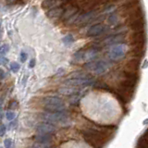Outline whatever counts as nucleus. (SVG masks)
Masks as SVG:
<instances>
[{
  "label": "nucleus",
  "instance_id": "obj_1",
  "mask_svg": "<svg viewBox=\"0 0 148 148\" xmlns=\"http://www.w3.org/2000/svg\"><path fill=\"white\" fill-rule=\"evenodd\" d=\"M44 108L46 112L50 113H64L66 114L67 108L61 98L57 96H47L43 99Z\"/></svg>",
  "mask_w": 148,
  "mask_h": 148
},
{
  "label": "nucleus",
  "instance_id": "obj_2",
  "mask_svg": "<svg viewBox=\"0 0 148 148\" xmlns=\"http://www.w3.org/2000/svg\"><path fill=\"white\" fill-rule=\"evenodd\" d=\"M104 135L105 132L95 128H89L83 132V136L85 140L94 148H102L104 145Z\"/></svg>",
  "mask_w": 148,
  "mask_h": 148
},
{
  "label": "nucleus",
  "instance_id": "obj_3",
  "mask_svg": "<svg viewBox=\"0 0 148 148\" xmlns=\"http://www.w3.org/2000/svg\"><path fill=\"white\" fill-rule=\"evenodd\" d=\"M127 53V45L121 43L117 44L111 46V48L108 52V57L111 60L114 61H119V60L122 59Z\"/></svg>",
  "mask_w": 148,
  "mask_h": 148
},
{
  "label": "nucleus",
  "instance_id": "obj_4",
  "mask_svg": "<svg viewBox=\"0 0 148 148\" xmlns=\"http://www.w3.org/2000/svg\"><path fill=\"white\" fill-rule=\"evenodd\" d=\"M40 118L48 123H65L68 121V116L64 113H50L44 112L41 113Z\"/></svg>",
  "mask_w": 148,
  "mask_h": 148
},
{
  "label": "nucleus",
  "instance_id": "obj_5",
  "mask_svg": "<svg viewBox=\"0 0 148 148\" xmlns=\"http://www.w3.org/2000/svg\"><path fill=\"white\" fill-rule=\"evenodd\" d=\"M95 82L94 79L90 75L87 77H71L65 81V84L69 86H78V87H83L91 85Z\"/></svg>",
  "mask_w": 148,
  "mask_h": 148
},
{
  "label": "nucleus",
  "instance_id": "obj_6",
  "mask_svg": "<svg viewBox=\"0 0 148 148\" xmlns=\"http://www.w3.org/2000/svg\"><path fill=\"white\" fill-rule=\"evenodd\" d=\"M84 67L92 69L96 74H102L108 71L109 67L108 63L104 60H96V61H90L84 65Z\"/></svg>",
  "mask_w": 148,
  "mask_h": 148
},
{
  "label": "nucleus",
  "instance_id": "obj_7",
  "mask_svg": "<svg viewBox=\"0 0 148 148\" xmlns=\"http://www.w3.org/2000/svg\"><path fill=\"white\" fill-rule=\"evenodd\" d=\"M145 42H146V35L145 31L134 32V34L132 36V45L134 46V48L145 49Z\"/></svg>",
  "mask_w": 148,
  "mask_h": 148
},
{
  "label": "nucleus",
  "instance_id": "obj_8",
  "mask_svg": "<svg viewBox=\"0 0 148 148\" xmlns=\"http://www.w3.org/2000/svg\"><path fill=\"white\" fill-rule=\"evenodd\" d=\"M96 16V11L95 10H89L85 13L81 14L80 16H78L76 20V24L77 25H85L87 23L92 21Z\"/></svg>",
  "mask_w": 148,
  "mask_h": 148
},
{
  "label": "nucleus",
  "instance_id": "obj_9",
  "mask_svg": "<svg viewBox=\"0 0 148 148\" xmlns=\"http://www.w3.org/2000/svg\"><path fill=\"white\" fill-rule=\"evenodd\" d=\"M108 27H106L103 23H96V24L92 25L89 28V30L87 31V36L88 37H95V36H99L102 34L106 31Z\"/></svg>",
  "mask_w": 148,
  "mask_h": 148
},
{
  "label": "nucleus",
  "instance_id": "obj_10",
  "mask_svg": "<svg viewBox=\"0 0 148 148\" xmlns=\"http://www.w3.org/2000/svg\"><path fill=\"white\" fill-rule=\"evenodd\" d=\"M56 127L53 124L48 122H40L35 126V131L38 133L44 134H52L56 132Z\"/></svg>",
  "mask_w": 148,
  "mask_h": 148
},
{
  "label": "nucleus",
  "instance_id": "obj_11",
  "mask_svg": "<svg viewBox=\"0 0 148 148\" xmlns=\"http://www.w3.org/2000/svg\"><path fill=\"white\" fill-rule=\"evenodd\" d=\"M145 18H137V20L131 21V28L133 32L145 31Z\"/></svg>",
  "mask_w": 148,
  "mask_h": 148
},
{
  "label": "nucleus",
  "instance_id": "obj_12",
  "mask_svg": "<svg viewBox=\"0 0 148 148\" xmlns=\"http://www.w3.org/2000/svg\"><path fill=\"white\" fill-rule=\"evenodd\" d=\"M124 39V36L122 34H116L109 36L108 38H106L104 40V44L106 45H114L117 44H121V42Z\"/></svg>",
  "mask_w": 148,
  "mask_h": 148
},
{
  "label": "nucleus",
  "instance_id": "obj_13",
  "mask_svg": "<svg viewBox=\"0 0 148 148\" xmlns=\"http://www.w3.org/2000/svg\"><path fill=\"white\" fill-rule=\"evenodd\" d=\"M78 12H79V9L77 7H74V6L69 7V8H67L66 9H64V12L62 14L61 18L64 21H69L71 18H72L74 15H76Z\"/></svg>",
  "mask_w": 148,
  "mask_h": 148
},
{
  "label": "nucleus",
  "instance_id": "obj_14",
  "mask_svg": "<svg viewBox=\"0 0 148 148\" xmlns=\"http://www.w3.org/2000/svg\"><path fill=\"white\" fill-rule=\"evenodd\" d=\"M34 139L40 145H46V143H50V142L52 141V136H51V134L38 133L34 137Z\"/></svg>",
  "mask_w": 148,
  "mask_h": 148
},
{
  "label": "nucleus",
  "instance_id": "obj_15",
  "mask_svg": "<svg viewBox=\"0 0 148 148\" xmlns=\"http://www.w3.org/2000/svg\"><path fill=\"white\" fill-rule=\"evenodd\" d=\"M64 12V8H51L50 10L47 12V16L50 18H58L62 16V14Z\"/></svg>",
  "mask_w": 148,
  "mask_h": 148
},
{
  "label": "nucleus",
  "instance_id": "obj_16",
  "mask_svg": "<svg viewBox=\"0 0 148 148\" xmlns=\"http://www.w3.org/2000/svg\"><path fill=\"white\" fill-rule=\"evenodd\" d=\"M137 148H148V137L143 135L139 138L137 142Z\"/></svg>",
  "mask_w": 148,
  "mask_h": 148
},
{
  "label": "nucleus",
  "instance_id": "obj_17",
  "mask_svg": "<svg viewBox=\"0 0 148 148\" xmlns=\"http://www.w3.org/2000/svg\"><path fill=\"white\" fill-rule=\"evenodd\" d=\"M9 50V45H3L0 46V56L6 55Z\"/></svg>",
  "mask_w": 148,
  "mask_h": 148
},
{
  "label": "nucleus",
  "instance_id": "obj_18",
  "mask_svg": "<svg viewBox=\"0 0 148 148\" xmlns=\"http://www.w3.org/2000/svg\"><path fill=\"white\" fill-rule=\"evenodd\" d=\"M74 41V38H73V36L71 35V34H68L66 35L63 38V43L64 44H66V45H69V44H71L72 42Z\"/></svg>",
  "mask_w": 148,
  "mask_h": 148
},
{
  "label": "nucleus",
  "instance_id": "obj_19",
  "mask_svg": "<svg viewBox=\"0 0 148 148\" xmlns=\"http://www.w3.org/2000/svg\"><path fill=\"white\" fill-rule=\"evenodd\" d=\"M10 69H11V71L13 72H18V69H20V64L17 63V62H12L10 64Z\"/></svg>",
  "mask_w": 148,
  "mask_h": 148
},
{
  "label": "nucleus",
  "instance_id": "obj_20",
  "mask_svg": "<svg viewBox=\"0 0 148 148\" xmlns=\"http://www.w3.org/2000/svg\"><path fill=\"white\" fill-rule=\"evenodd\" d=\"M108 21L111 24H115V23L118 21V16L116 15V14H111V16L108 18Z\"/></svg>",
  "mask_w": 148,
  "mask_h": 148
},
{
  "label": "nucleus",
  "instance_id": "obj_21",
  "mask_svg": "<svg viewBox=\"0 0 148 148\" xmlns=\"http://www.w3.org/2000/svg\"><path fill=\"white\" fill-rule=\"evenodd\" d=\"M6 118L8 119V120H13L15 119V113L13 112V111H8L6 113Z\"/></svg>",
  "mask_w": 148,
  "mask_h": 148
},
{
  "label": "nucleus",
  "instance_id": "obj_22",
  "mask_svg": "<svg viewBox=\"0 0 148 148\" xmlns=\"http://www.w3.org/2000/svg\"><path fill=\"white\" fill-rule=\"evenodd\" d=\"M4 145H5V148H11V145H12L11 139H6V140L4 141Z\"/></svg>",
  "mask_w": 148,
  "mask_h": 148
},
{
  "label": "nucleus",
  "instance_id": "obj_23",
  "mask_svg": "<svg viewBox=\"0 0 148 148\" xmlns=\"http://www.w3.org/2000/svg\"><path fill=\"white\" fill-rule=\"evenodd\" d=\"M6 126L4 124H0V136H4V134L6 133Z\"/></svg>",
  "mask_w": 148,
  "mask_h": 148
},
{
  "label": "nucleus",
  "instance_id": "obj_24",
  "mask_svg": "<svg viewBox=\"0 0 148 148\" xmlns=\"http://www.w3.org/2000/svg\"><path fill=\"white\" fill-rule=\"evenodd\" d=\"M27 58H28V56H27V54L25 52H21V62H25Z\"/></svg>",
  "mask_w": 148,
  "mask_h": 148
},
{
  "label": "nucleus",
  "instance_id": "obj_25",
  "mask_svg": "<svg viewBox=\"0 0 148 148\" xmlns=\"http://www.w3.org/2000/svg\"><path fill=\"white\" fill-rule=\"evenodd\" d=\"M6 76V74H5V71L3 69H0V80H3Z\"/></svg>",
  "mask_w": 148,
  "mask_h": 148
},
{
  "label": "nucleus",
  "instance_id": "obj_26",
  "mask_svg": "<svg viewBox=\"0 0 148 148\" xmlns=\"http://www.w3.org/2000/svg\"><path fill=\"white\" fill-rule=\"evenodd\" d=\"M35 66V59L32 58L31 61H30V64H29V67L30 68H34Z\"/></svg>",
  "mask_w": 148,
  "mask_h": 148
},
{
  "label": "nucleus",
  "instance_id": "obj_27",
  "mask_svg": "<svg viewBox=\"0 0 148 148\" xmlns=\"http://www.w3.org/2000/svg\"><path fill=\"white\" fill-rule=\"evenodd\" d=\"M7 62H8V59L7 58H5L3 57L0 58V63H1V64H7Z\"/></svg>",
  "mask_w": 148,
  "mask_h": 148
},
{
  "label": "nucleus",
  "instance_id": "obj_28",
  "mask_svg": "<svg viewBox=\"0 0 148 148\" xmlns=\"http://www.w3.org/2000/svg\"><path fill=\"white\" fill-rule=\"evenodd\" d=\"M29 148H39V147H36V146H32V147H29Z\"/></svg>",
  "mask_w": 148,
  "mask_h": 148
},
{
  "label": "nucleus",
  "instance_id": "obj_29",
  "mask_svg": "<svg viewBox=\"0 0 148 148\" xmlns=\"http://www.w3.org/2000/svg\"><path fill=\"white\" fill-rule=\"evenodd\" d=\"M0 27H1V21H0Z\"/></svg>",
  "mask_w": 148,
  "mask_h": 148
},
{
  "label": "nucleus",
  "instance_id": "obj_30",
  "mask_svg": "<svg viewBox=\"0 0 148 148\" xmlns=\"http://www.w3.org/2000/svg\"><path fill=\"white\" fill-rule=\"evenodd\" d=\"M0 148H3V147H2V146H0Z\"/></svg>",
  "mask_w": 148,
  "mask_h": 148
}]
</instances>
